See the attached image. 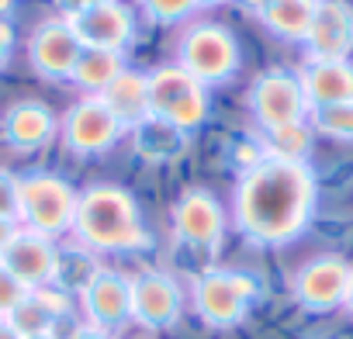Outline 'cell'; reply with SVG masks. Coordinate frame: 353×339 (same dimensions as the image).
<instances>
[{"mask_svg":"<svg viewBox=\"0 0 353 339\" xmlns=\"http://www.w3.org/2000/svg\"><path fill=\"white\" fill-rule=\"evenodd\" d=\"M239 4H243V8H246V11H253V14H256V18H260V11H263V8H267V0H239Z\"/></svg>","mask_w":353,"mask_h":339,"instance_id":"cell-32","label":"cell"},{"mask_svg":"<svg viewBox=\"0 0 353 339\" xmlns=\"http://www.w3.org/2000/svg\"><path fill=\"white\" fill-rule=\"evenodd\" d=\"M315 11H319V0H267L260 21L267 25L270 35L284 42H305Z\"/></svg>","mask_w":353,"mask_h":339,"instance_id":"cell-21","label":"cell"},{"mask_svg":"<svg viewBox=\"0 0 353 339\" xmlns=\"http://www.w3.org/2000/svg\"><path fill=\"white\" fill-rule=\"evenodd\" d=\"M39 339H56V336H39Z\"/></svg>","mask_w":353,"mask_h":339,"instance_id":"cell-37","label":"cell"},{"mask_svg":"<svg viewBox=\"0 0 353 339\" xmlns=\"http://www.w3.org/2000/svg\"><path fill=\"white\" fill-rule=\"evenodd\" d=\"M80 52H83V45H80V39L73 35V28H70L66 18H49V21H42V25L32 32V39H28V63H32V70H35L42 80H49V83L70 80L73 70H77Z\"/></svg>","mask_w":353,"mask_h":339,"instance_id":"cell-10","label":"cell"},{"mask_svg":"<svg viewBox=\"0 0 353 339\" xmlns=\"http://www.w3.org/2000/svg\"><path fill=\"white\" fill-rule=\"evenodd\" d=\"M0 339H21V336H18V332L8 325V322H0Z\"/></svg>","mask_w":353,"mask_h":339,"instance_id":"cell-34","label":"cell"},{"mask_svg":"<svg viewBox=\"0 0 353 339\" xmlns=\"http://www.w3.org/2000/svg\"><path fill=\"white\" fill-rule=\"evenodd\" d=\"M66 311V298L42 287V291H28L18 308L4 318L21 339H39V336H52V325L56 318Z\"/></svg>","mask_w":353,"mask_h":339,"instance_id":"cell-19","label":"cell"},{"mask_svg":"<svg viewBox=\"0 0 353 339\" xmlns=\"http://www.w3.org/2000/svg\"><path fill=\"white\" fill-rule=\"evenodd\" d=\"M350 277L353 267L343 256H315L294 274L291 294L305 311H332L346 301Z\"/></svg>","mask_w":353,"mask_h":339,"instance_id":"cell-9","label":"cell"},{"mask_svg":"<svg viewBox=\"0 0 353 339\" xmlns=\"http://www.w3.org/2000/svg\"><path fill=\"white\" fill-rule=\"evenodd\" d=\"M0 267H4L25 291H42L59 274V253H56L52 239H46L32 229H18L14 239L8 243L4 256H0Z\"/></svg>","mask_w":353,"mask_h":339,"instance_id":"cell-12","label":"cell"},{"mask_svg":"<svg viewBox=\"0 0 353 339\" xmlns=\"http://www.w3.org/2000/svg\"><path fill=\"white\" fill-rule=\"evenodd\" d=\"M315 212V174L308 163L263 156L243 170L236 187V225L256 246H284L298 239Z\"/></svg>","mask_w":353,"mask_h":339,"instance_id":"cell-1","label":"cell"},{"mask_svg":"<svg viewBox=\"0 0 353 339\" xmlns=\"http://www.w3.org/2000/svg\"><path fill=\"white\" fill-rule=\"evenodd\" d=\"M308 121L315 132L339 138V142H353V101L346 104H329V107H312Z\"/></svg>","mask_w":353,"mask_h":339,"instance_id":"cell-24","label":"cell"},{"mask_svg":"<svg viewBox=\"0 0 353 339\" xmlns=\"http://www.w3.org/2000/svg\"><path fill=\"white\" fill-rule=\"evenodd\" d=\"M101 104L118 118L121 128H139L149 121V83H145V73H135V70H125L104 94H101Z\"/></svg>","mask_w":353,"mask_h":339,"instance_id":"cell-20","label":"cell"},{"mask_svg":"<svg viewBox=\"0 0 353 339\" xmlns=\"http://www.w3.org/2000/svg\"><path fill=\"white\" fill-rule=\"evenodd\" d=\"M253 298H256V280L239 270H208L194 284V311L212 329L239 325Z\"/></svg>","mask_w":353,"mask_h":339,"instance_id":"cell-6","label":"cell"},{"mask_svg":"<svg viewBox=\"0 0 353 339\" xmlns=\"http://www.w3.org/2000/svg\"><path fill=\"white\" fill-rule=\"evenodd\" d=\"M343 308L353 315V277H350V287H346V301H343Z\"/></svg>","mask_w":353,"mask_h":339,"instance_id":"cell-35","label":"cell"},{"mask_svg":"<svg viewBox=\"0 0 353 339\" xmlns=\"http://www.w3.org/2000/svg\"><path fill=\"white\" fill-rule=\"evenodd\" d=\"M73 35L80 39L83 49H101V52H121L132 45L135 39V14L121 0H104V4L80 11L73 18H66Z\"/></svg>","mask_w":353,"mask_h":339,"instance_id":"cell-11","label":"cell"},{"mask_svg":"<svg viewBox=\"0 0 353 339\" xmlns=\"http://www.w3.org/2000/svg\"><path fill=\"white\" fill-rule=\"evenodd\" d=\"M70 339H111V336H108V332H101V329H90V325H87V329H77Z\"/></svg>","mask_w":353,"mask_h":339,"instance_id":"cell-31","label":"cell"},{"mask_svg":"<svg viewBox=\"0 0 353 339\" xmlns=\"http://www.w3.org/2000/svg\"><path fill=\"white\" fill-rule=\"evenodd\" d=\"M239 63H243L239 42L219 21H198L176 42V66L188 70L205 87L229 83L239 73Z\"/></svg>","mask_w":353,"mask_h":339,"instance_id":"cell-5","label":"cell"},{"mask_svg":"<svg viewBox=\"0 0 353 339\" xmlns=\"http://www.w3.org/2000/svg\"><path fill=\"white\" fill-rule=\"evenodd\" d=\"M308 59H350L353 52V8L346 0H319L305 35Z\"/></svg>","mask_w":353,"mask_h":339,"instance_id":"cell-16","label":"cell"},{"mask_svg":"<svg viewBox=\"0 0 353 339\" xmlns=\"http://www.w3.org/2000/svg\"><path fill=\"white\" fill-rule=\"evenodd\" d=\"M184 311V291L170 274L145 270L132 277V318L145 329H170Z\"/></svg>","mask_w":353,"mask_h":339,"instance_id":"cell-15","label":"cell"},{"mask_svg":"<svg viewBox=\"0 0 353 339\" xmlns=\"http://www.w3.org/2000/svg\"><path fill=\"white\" fill-rule=\"evenodd\" d=\"M59 132V118L49 104L42 101H18L4 111L0 118V135L11 149H21V152H35L42 145H49Z\"/></svg>","mask_w":353,"mask_h":339,"instance_id":"cell-17","label":"cell"},{"mask_svg":"<svg viewBox=\"0 0 353 339\" xmlns=\"http://www.w3.org/2000/svg\"><path fill=\"white\" fill-rule=\"evenodd\" d=\"M11 52H14V25L0 21V70L11 63Z\"/></svg>","mask_w":353,"mask_h":339,"instance_id":"cell-28","label":"cell"},{"mask_svg":"<svg viewBox=\"0 0 353 339\" xmlns=\"http://www.w3.org/2000/svg\"><path fill=\"white\" fill-rule=\"evenodd\" d=\"M0 218L18 222V177L0 166Z\"/></svg>","mask_w":353,"mask_h":339,"instance_id":"cell-26","label":"cell"},{"mask_svg":"<svg viewBox=\"0 0 353 339\" xmlns=\"http://www.w3.org/2000/svg\"><path fill=\"white\" fill-rule=\"evenodd\" d=\"M170 222H173L176 243H184L191 249H205V253H212L222 243V236H225L222 205L208 191H188L181 201L173 205Z\"/></svg>","mask_w":353,"mask_h":339,"instance_id":"cell-14","label":"cell"},{"mask_svg":"<svg viewBox=\"0 0 353 339\" xmlns=\"http://www.w3.org/2000/svg\"><path fill=\"white\" fill-rule=\"evenodd\" d=\"M118 118L101 104V97H83L77 101L63 118H59V138L73 156H101L121 138Z\"/></svg>","mask_w":353,"mask_h":339,"instance_id":"cell-8","label":"cell"},{"mask_svg":"<svg viewBox=\"0 0 353 339\" xmlns=\"http://www.w3.org/2000/svg\"><path fill=\"white\" fill-rule=\"evenodd\" d=\"M77 191L59 174H28L18 177V222L21 229H32L46 239H56L63 232H73L77 215Z\"/></svg>","mask_w":353,"mask_h":339,"instance_id":"cell-4","label":"cell"},{"mask_svg":"<svg viewBox=\"0 0 353 339\" xmlns=\"http://www.w3.org/2000/svg\"><path fill=\"white\" fill-rule=\"evenodd\" d=\"M14 4H18V0H0V21H8V14L14 11Z\"/></svg>","mask_w":353,"mask_h":339,"instance_id":"cell-33","label":"cell"},{"mask_svg":"<svg viewBox=\"0 0 353 339\" xmlns=\"http://www.w3.org/2000/svg\"><path fill=\"white\" fill-rule=\"evenodd\" d=\"M25 294H28V291H25L4 267H0V322H4V318L18 308V301H21Z\"/></svg>","mask_w":353,"mask_h":339,"instance_id":"cell-27","label":"cell"},{"mask_svg":"<svg viewBox=\"0 0 353 339\" xmlns=\"http://www.w3.org/2000/svg\"><path fill=\"white\" fill-rule=\"evenodd\" d=\"M308 149H312V128H308L305 121L274 128V132H267V138H263V156L284 159V163H305Z\"/></svg>","mask_w":353,"mask_h":339,"instance_id":"cell-23","label":"cell"},{"mask_svg":"<svg viewBox=\"0 0 353 339\" xmlns=\"http://www.w3.org/2000/svg\"><path fill=\"white\" fill-rule=\"evenodd\" d=\"M52 4H56L66 18H73V14H80V11H90V8L104 4V0H52Z\"/></svg>","mask_w":353,"mask_h":339,"instance_id":"cell-29","label":"cell"},{"mask_svg":"<svg viewBox=\"0 0 353 339\" xmlns=\"http://www.w3.org/2000/svg\"><path fill=\"white\" fill-rule=\"evenodd\" d=\"M145 83H149V121L176 128V132H191L205 125L212 111L208 87L198 83L188 70L170 63V66L152 70Z\"/></svg>","mask_w":353,"mask_h":339,"instance_id":"cell-3","label":"cell"},{"mask_svg":"<svg viewBox=\"0 0 353 339\" xmlns=\"http://www.w3.org/2000/svg\"><path fill=\"white\" fill-rule=\"evenodd\" d=\"M298 80H301L308 111L353 101V63L350 59H308Z\"/></svg>","mask_w":353,"mask_h":339,"instance_id":"cell-18","label":"cell"},{"mask_svg":"<svg viewBox=\"0 0 353 339\" xmlns=\"http://www.w3.org/2000/svg\"><path fill=\"white\" fill-rule=\"evenodd\" d=\"M83 311L90 318V329H101V332H114L121 329L128 318H132V280L118 270H94L87 280H83Z\"/></svg>","mask_w":353,"mask_h":339,"instance_id":"cell-13","label":"cell"},{"mask_svg":"<svg viewBox=\"0 0 353 339\" xmlns=\"http://www.w3.org/2000/svg\"><path fill=\"white\" fill-rule=\"evenodd\" d=\"M125 56L121 52H101V49H83L73 70V83L87 94V97H101L121 73H125Z\"/></svg>","mask_w":353,"mask_h":339,"instance_id":"cell-22","label":"cell"},{"mask_svg":"<svg viewBox=\"0 0 353 339\" xmlns=\"http://www.w3.org/2000/svg\"><path fill=\"white\" fill-rule=\"evenodd\" d=\"M219 4H229V0H198V8H219Z\"/></svg>","mask_w":353,"mask_h":339,"instance_id":"cell-36","label":"cell"},{"mask_svg":"<svg viewBox=\"0 0 353 339\" xmlns=\"http://www.w3.org/2000/svg\"><path fill=\"white\" fill-rule=\"evenodd\" d=\"M14 232H18V225H14V222H4V218H0V256H4L8 243L14 239Z\"/></svg>","mask_w":353,"mask_h":339,"instance_id":"cell-30","label":"cell"},{"mask_svg":"<svg viewBox=\"0 0 353 339\" xmlns=\"http://www.w3.org/2000/svg\"><path fill=\"white\" fill-rule=\"evenodd\" d=\"M152 25H181L198 11V0H139Z\"/></svg>","mask_w":353,"mask_h":339,"instance_id":"cell-25","label":"cell"},{"mask_svg":"<svg viewBox=\"0 0 353 339\" xmlns=\"http://www.w3.org/2000/svg\"><path fill=\"white\" fill-rule=\"evenodd\" d=\"M73 236L97 253H132L149 246L139 205L118 184H94L77 198Z\"/></svg>","mask_w":353,"mask_h":339,"instance_id":"cell-2","label":"cell"},{"mask_svg":"<svg viewBox=\"0 0 353 339\" xmlns=\"http://www.w3.org/2000/svg\"><path fill=\"white\" fill-rule=\"evenodd\" d=\"M250 114L263 132L305 121L308 118V101H305L298 73H291V70L260 73L250 87Z\"/></svg>","mask_w":353,"mask_h":339,"instance_id":"cell-7","label":"cell"}]
</instances>
